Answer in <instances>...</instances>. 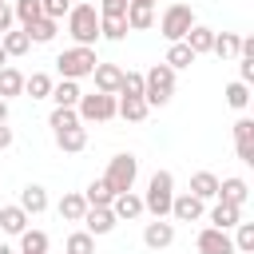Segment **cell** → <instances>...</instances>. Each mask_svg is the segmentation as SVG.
Masks as SVG:
<instances>
[{
  "mask_svg": "<svg viewBox=\"0 0 254 254\" xmlns=\"http://www.w3.org/2000/svg\"><path fill=\"white\" fill-rule=\"evenodd\" d=\"M143 198V214H155V218H167L171 214V198H175V175L171 171H155L147 179V194Z\"/></svg>",
  "mask_w": 254,
  "mask_h": 254,
  "instance_id": "1",
  "label": "cell"
},
{
  "mask_svg": "<svg viewBox=\"0 0 254 254\" xmlns=\"http://www.w3.org/2000/svg\"><path fill=\"white\" fill-rule=\"evenodd\" d=\"M67 32H71V40H75V48H95V40H99V12H95V4H71V12H67Z\"/></svg>",
  "mask_w": 254,
  "mask_h": 254,
  "instance_id": "2",
  "label": "cell"
},
{
  "mask_svg": "<svg viewBox=\"0 0 254 254\" xmlns=\"http://www.w3.org/2000/svg\"><path fill=\"white\" fill-rule=\"evenodd\" d=\"M175 95V71L167 64H155L151 71H143V99L147 107H167Z\"/></svg>",
  "mask_w": 254,
  "mask_h": 254,
  "instance_id": "3",
  "label": "cell"
},
{
  "mask_svg": "<svg viewBox=\"0 0 254 254\" xmlns=\"http://www.w3.org/2000/svg\"><path fill=\"white\" fill-rule=\"evenodd\" d=\"M194 24H198V20H194L190 4H183V0L167 4V12L159 16V32H163V40H167V44H179V40H187V32H190Z\"/></svg>",
  "mask_w": 254,
  "mask_h": 254,
  "instance_id": "4",
  "label": "cell"
},
{
  "mask_svg": "<svg viewBox=\"0 0 254 254\" xmlns=\"http://www.w3.org/2000/svg\"><path fill=\"white\" fill-rule=\"evenodd\" d=\"M95 64H99V56H95V48H67V52H60L56 56V67H60V75L64 79H83V75H91L95 71Z\"/></svg>",
  "mask_w": 254,
  "mask_h": 254,
  "instance_id": "5",
  "label": "cell"
},
{
  "mask_svg": "<svg viewBox=\"0 0 254 254\" xmlns=\"http://www.w3.org/2000/svg\"><path fill=\"white\" fill-rule=\"evenodd\" d=\"M135 179H139V159L135 155H115L111 163H107V175H103V183L111 187V194H127V190H135Z\"/></svg>",
  "mask_w": 254,
  "mask_h": 254,
  "instance_id": "6",
  "label": "cell"
},
{
  "mask_svg": "<svg viewBox=\"0 0 254 254\" xmlns=\"http://www.w3.org/2000/svg\"><path fill=\"white\" fill-rule=\"evenodd\" d=\"M75 115H79V123H107V119H115V95H103V91L79 95Z\"/></svg>",
  "mask_w": 254,
  "mask_h": 254,
  "instance_id": "7",
  "label": "cell"
},
{
  "mask_svg": "<svg viewBox=\"0 0 254 254\" xmlns=\"http://www.w3.org/2000/svg\"><path fill=\"white\" fill-rule=\"evenodd\" d=\"M202 214H206V202H198L190 190H183V194L171 198V218L175 222H198Z\"/></svg>",
  "mask_w": 254,
  "mask_h": 254,
  "instance_id": "8",
  "label": "cell"
},
{
  "mask_svg": "<svg viewBox=\"0 0 254 254\" xmlns=\"http://www.w3.org/2000/svg\"><path fill=\"white\" fill-rule=\"evenodd\" d=\"M194 246H198V254H234V242H230V230H214V226H206V230H198V238H194Z\"/></svg>",
  "mask_w": 254,
  "mask_h": 254,
  "instance_id": "9",
  "label": "cell"
},
{
  "mask_svg": "<svg viewBox=\"0 0 254 254\" xmlns=\"http://www.w3.org/2000/svg\"><path fill=\"white\" fill-rule=\"evenodd\" d=\"M79 222H83V230H87L91 238L115 230V214H111V206H87V214H83Z\"/></svg>",
  "mask_w": 254,
  "mask_h": 254,
  "instance_id": "10",
  "label": "cell"
},
{
  "mask_svg": "<svg viewBox=\"0 0 254 254\" xmlns=\"http://www.w3.org/2000/svg\"><path fill=\"white\" fill-rule=\"evenodd\" d=\"M91 79H95V91H103V95H119V79H123V67L119 64H95V71H91Z\"/></svg>",
  "mask_w": 254,
  "mask_h": 254,
  "instance_id": "11",
  "label": "cell"
},
{
  "mask_svg": "<svg viewBox=\"0 0 254 254\" xmlns=\"http://www.w3.org/2000/svg\"><path fill=\"white\" fill-rule=\"evenodd\" d=\"M143 242H147L151 250H167V246L175 242V222H167V218L147 222V226H143Z\"/></svg>",
  "mask_w": 254,
  "mask_h": 254,
  "instance_id": "12",
  "label": "cell"
},
{
  "mask_svg": "<svg viewBox=\"0 0 254 254\" xmlns=\"http://www.w3.org/2000/svg\"><path fill=\"white\" fill-rule=\"evenodd\" d=\"M250 198V183L230 175V179H218V202H230V206H242Z\"/></svg>",
  "mask_w": 254,
  "mask_h": 254,
  "instance_id": "13",
  "label": "cell"
},
{
  "mask_svg": "<svg viewBox=\"0 0 254 254\" xmlns=\"http://www.w3.org/2000/svg\"><path fill=\"white\" fill-rule=\"evenodd\" d=\"M234 147H238V159L242 163H254V119H238L234 123Z\"/></svg>",
  "mask_w": 254,
  "mask_h": 254,
  "instance_id": "14",
  "label": "cell"
},
{
  "mask_svg": "<svg viewBox=\"0 0 254 254\" xmlns=\"http://www.w3.org/2000/svg\"><path fill=\"white\" fill-rule=\"evenodd\" d=\"M190 194L198 202H214L218 198V175L214 171H194L190 175Z\"/></svg>",
  "mask_w": 254,
  "mask_h": 254,
  "instance_id": "15",
  "label": "cell"
},
{
  "mask_svg": "<svg viewBox=\"0 0 254 254\" xmlns=\"http://www.w3.org/2000/svg\"><path fill=\"white\" fill-rule=\"evenodd\" d=\"M16 206H20L28 218H32V214H44V210H48V190H44L40 183H28V187L20 190V202H16Z\"/></svg>",
  "mask_w": 254,
  "mask_h": 254,
  "instance_id": "16",
  "label": "cell"
},
{
  "mask_svg": "<svg viewBox=\"0 0 254 254\" xmlns=\"http://www.w3.org/2000/svg\"><path fill=\"white\" fill-rule=\"evenodd\" d=\"M111 214H115V222H131V218H139V214H143V198H139L135 190L115 194V198H111Z\"/></svg>",
  "mask_w": 254,
  "mask_h": 254,
  "instance_id": "17",
  "label": "cell"
},
{
  "mask_svg": "<svg viewBox=\"0 0 254 254\" xmlns=\"http://www.w3.org/2000/svg\"><path fill=\"white\" fill-rule=\"evenodd\" d=\"M206 218H210L214 230H234V226L242 222V206H230V202H218V198H214V206H210Z\"/></svg>",
  "mask_w": 254,
  "mask_h": 254,
  "instance_id": "18",
  "label": "cell"
},
{
  "mask_svg": "<svg viewBox=\"0 0 254 254\" xmlns=\"http://www.w3.org/2000/svg\"><path fill=\"white\" fill-rule=\"evenodd\" d=\"M52 135H56V147H60V151H67V155H75V151H83V147H87V127H83V123L64 127V131H52Z\"/></svg>",
  "mask_w": 254,
  "mask_h": 254,
  "instance_id": "19",
  "label": "cell"
},
{
  "mask_svg": "<svg viewBox=\"0 0 254 254\" xmlns=\"http://www.w3.org/2000/svg\"><path fill=\"white\" fill-rule=\"evenodd\" d=\"M147 111H151V107H147V99H143V95H119V99H115V115H123L127 123L147 119Z\"/></svg>",
  "mask_w": 254,
  "mask_h": 254,
  "instance_id": "20",
  "label": "cell"
},
{
  "mask_svg": "<svg viewBox=\"0 0 254 254\" xmlns=\"http://www.w3.org/2000/svg\"><path fill=\"white\" fill-rule=\"evenodd\" d=\"M194 56H206L210 48H214V28H206V24H194L190 32H187V40H183Z\"/></svg>",
  "mask_w": 254,
  "mask_h": 254,
  "instance_id": "21",
  "label": "cell"
},
{
  "mask_svg": "<svg viewBox=\"0 0 254 254\" xmlns=\"http://www.w3.org/2000/svg\"><path fill=\"white\" fill-rule=\"evenodd\" d=\"M0 48H4V56L12 60V56H28L32 40H28V32H24V28H8V32L0 36Z\"/></svg>",
  "mask_w": 254,
  "mask_h": 254,
  "instance_id": "22",
  "label": "cell"
},
{
  "mask_svg": "<svg viewBox=\"0 0 254 254\" xmlns=\"http://www.w3.org/2000/svg\"><path fill=\"white\" fill-rule=\"evenodd\" d=\"M79 95H83V91H79L75 79H60V83H52V95H48V99H52L56 107H75Z\"/></svg>",
  "mask_w": 254,
  "mask_h": 254,
  "instance_id": "23",
  "label": "cell"
},
{
  "mask_svg": "<svg viewBox=\"0 0 254 254\" xmlns=\"http://www.w3.org/2000/svg\"><path fill=\"white\" fill-rule=\"evenodd\" d=\"M56 210H60V218H64V222H79V218L87 214V202H83V194H79V190H71V194H64V198H60V206H56Z\"/></svg>",
  "mask_w": 254,
  "mask_h": 254,
  "instance_id": "24",
  "label": "cell"
},
{
  "mask_svg": "<svg viewBox=\"0 0 254 254\" xmlns=\"http://www.w3.org/2000/svg\"><path fill=\"white\" fill-rule=\"evenodd\" d=\"M0 230H4V234H16V238H20V234L28 230V214H24L20 206H0Z\"/></svg>",
  "mask_w": 254,
  "mask_h": 254,
  "instance_id": "25",
  "label": "cell"
},
{
  "mask_svg": "<svg viewBox=\"0 0 254 254\" xmlns=\"http://www.w3.org/2000/svg\"><path fill=\"white\" fill-rule=\"evenodd\" d=\"M127 28L131 32H147V28H155V8H143V4H127Z\"/></svg>",
  "mask_w": 254,
  "mask_h": 254,
  "instance_id": "26",
  "label": "cell"
},
{
  "mask_svg": "<svg viewBox=\"0 0 254 254\" xmlns=\"http://www.w3.org/2000/svg\"><path fill=\"white\" fill-rule=\"evenodd\" d=\"M238 48H242V36H234V32H214V56L218 60H238Z\"/></svg>",
  "mask_w": 254,
  "mask_h": 254,
  "instance_id": "27",
  "label": "cell"
},
{
  "mask_svg": "<svg viewBox=\"0 0 254 254\" xmlns=\"http://www.w3.org/2000/svg\"><path fill=\"white\" fill-rule=\"evenodd\" d=\"M194 60H198V56H194V52L179 40V44H171V48H167V60H163V64H167L171 71H183V67H190Z\"/></svg>",
  "mask_w": 254,
  "mask_h": 254,
  "instance_id": "28",
  "label": "cell"
},
{
  "mask_svg": "<svg viewBox=\"0 0 254 254\" xmlns=\"http://www.w3.org/2000/svg\"><path fill=\"white\" fill-rule=\"evenodd\" d=\"M20 91H24V71H16L12 64L0 67V99H12V95H20Z\"/></svg>",
  "mask_w": 254,
  "mask_h": 254,
  "instance_id": "29",
  "label": "cell"
},
{
  "mask_svg": "<svg viewBox=\"0 0 254 254\" xmlns=\"http://www.w3.org/2000/svg\"><path fill=\"white\" fill-rule=\"evenodd\" d=\"M40 16H44L40 12V0H16L12 4V20H20V28H32Z\"/></svg>",
  "mask_w": 254,
  "mask_h": 254,
  "instance_id": "30",
  "label": "cell"
},
{
  "mask_svg": "<svg viewBox=\"0 0 254 254\" xmlns=\"http://www.w3.org/2000/svg\"><path fill=\"white\" fill-rule=\"evenodd\" d=\"M131 28L123 16H99V40H123Z\"/></svg>",
  "mask_w": 254,
  "mask_h": 254,
  "instance_id": "31",
  "label": "cell"
},
{
  "mask_svg": "<svg viewBox=\"0 0 254 254\" xmlns=\"http://www.w3.org/2000/svg\"><path fill=\"white\" fill-rule=\"evenodd\" d=\"M56 28H60L56 20L40 16V20H36L32 28H24V32H28V40H32V44H52V40H56Z\"/></svg>",
  "mask_w": 254,
  "mask_h": 254,
  "instance_id": "32",
  "label": "cell"
},
{
  "mask_svg": "<svg viewBox=\"0 0 254 254\" xmlns=\"http://www.w3.org/2000/svg\"><path fill=\"white\" fill-rule=\"evenodd\" d=\"M24 91H28L32 99H48V95H52V75H44V71L24 75Z\"/></svg>",
  "mask_w": 254,
  "mask_h": 254,
  "instance_id": "33",
  "label": "cell"
},
{
  "mask_svg": "<svg viewBox=\"0 0 254 254\" xmlns=\"http://www.w3.org/2000/svg\"><path fill=\"white\" fill-rule=\"evenodd\" d=\"M111 187L103 183V179H95V183H87V190H83V202L87 206H111Z\"/></svg>",
  "mask_w": 254,
  "mask_h": 254,
  "instance_id": "34",
  "label": "cell"
},
{
  "mask_svg": "<svg viewBox=\"0 0 254 254\" xmlns=\"http://www.w3.org/2000/svg\"><path fill=\"white\" fill-rule=\"evenodd\" d=\"M16 254H48V234L44 230H24Z\"/></svg>",
  "mask_w": 254,
  "mask_h": 254,
  "instance_id": "35",
  "label": "cell"
},
{
  "mask_svg": "<svg viewBox=\"0 0 254 254\" xmlns=\"http://www.w3.org/2000/svg\"><path fill=\"white\" fill-rule=\"evenodd\" d=\"M230 242H234V254H250L254 250V222H238Z\"/></svg>",
  "mask_w": 254,
  "mask_h": 254,
  "instance_id": "36",
  "label": "cell"
},
{
  "mask_svg": "<svg viewBox=\"0 0 254 254\" xmlns=\"http://www.w3.org/2000/svg\"><path fill=\"white\" fill-rule=\"evenodd\" d=\"M64 250H67V254H95V238H91L87 230H75V234H67Z\"/></svg>",
  "mask_w": 254,
  "mask_h": 254,
  "instance_id": "37",
  "label": "cell"
},
{
  "mask_svg": "<svg viewBox=\"0 0 254 254\" xmlns=\"http://www.w3.org/2000/svg\"><path fill=\"white\" fill-rule=\"evenodd\" d=\"M75 123H79L75 107H56V111L48 115V127H52V131H64V127H75Z\"/></svg>",
  "mask_w": 254,
  "mask_h": 254,
  "instance_id": "38",
  "label": "cell"
},
{
  "mask_svg": "<svg viewBox=\"0 0 254 254\" xmlns=\"http://www.w3.org/2000/svg\"><path fill=\"white\" fill-rule=\"evenodd\" d=\"M226 103H230V107H234V111H242V107H246V103H250V87H246V83H238V79H234V83H230V87H226Z\"/></svg>",
  "mask_w": 254,
  "mask_h": 254,
  "instance_id": "39",
  "label": "cell"
},
{
  "mask_svg": "<svg viewBox=\"0 0 254 254\" xmlns=\"http://www.w3.org/2000/svg\"><path fill=\"white\" fill-rule=\"evenodd\" d=\"M40 12H44L48 20H56V24H60V20L71 12V0H40Z\"/></svg>",
  "mask_w": 254,
  "mask_h": 254,
  "instance_id": "40",
  "label": "cell"
},
{
  "mask_svg": "<svg viewBox=\"0 0 254 254\" xmlns=\"http://www.w3.org/2000/svg\"><path fill=\"white\" fill-rule=\"evenodd\" d=\"M119 95H143V71H123Z\"/></svg>",
  "mask_w": 254,
  "mask_h": 254,
  "instance_id": "41",
  "label": "cell"
},
{
  "mask_svg": "<svg viewBox=\"0 0 254 254\" xmlns=\"http://www.w3.org/2000/svg\"><path fill=\"white\" fill-rule=\"evenodd\" d=\"M127 4H131V0H99L95 12H99V16H127Z\"/></svg>",
  "mask_w": 254,
  "mask_h": 254,
  "instance_id": "42",
  "label": "cell"
},
{
  "mask_svg": "<svg viewBox=\"0 0 254 254\" xmlns=\"http://www.w3.org/2000/svg\"><path fill=\"white\" fill-rule=\"evenodd\" d=\"M238 83H254V56H238Z\"/></svg>",
  "mask_w": 254,
  "mask_h": 254,
  "instance_id": "43",
  "label": "cell"
},
{
  "mask_svg": "<svg viewBox=\"0 0 254 254\" xmlns=\"http://www.w3.org/2000/svg\"><path fill=\"white\" fill-rule=\"evenodd\" d=\"M8 28H12V4H4V0H0V36H4Z\"/></svg>",
  "mask_w": 254,
  "mask_h": 254,
  "instance_id": "44",
  "label": "cell"
},
{
  "mask_svg": "<svg viewBox=\"0 0 254 254\" xmlns=\"http://www.w3.org/2000/svg\"><path fill=\"white\" fill-rule=\"evenodd\" d=\"M8 147H12V127L0 123V151H8Z\"/></svg>",
  "mask_w": 254,
  "mask_h": 254,
  "instance_id": "45",
  "label": "cell"
},
{
  "mask_svg": "<svg viewBox=\"0 0 254 254\" xmlns=\"http://www.w3.org/2000/svg\"><path fill=\"white\" fill-rule=\"evenodd\" d=\"M0 123H8V99H0Z\"/></svg>",
  "mask_w": 254,
  "mask_h": 254,
  "instance_id": "46",
  "label": "cell"
},
{
  "mask_svg": "<svg viewBox=\"0 0 254 254\" xmlns=\"http://www.w3.org/2000/svg\"><path fill=\"white\" fill-rule=\"evenodd\" d=\"M131 4H143V8H155V0H131Z\"/></svg>",
  "mask_w": 254,
  "mask_h": 254,
  "instance_id": "47",
  "label": "cell"
},
{
  "mask_svg": "<svg viewBox=\"0 0 254 254\" xmlns=\"http://www.w3.org/2000/svg\"><path fill=\"white\" fill-rule=\"evenodd\" d=\"M0 67H8V56H4V48H0Z\"/></svg>",
  "mask_w": 254,
  "mask_h": 254,
  "instance_id": "48",
  "label": "cell"
},
{
  "mask_svg": "<svg viewBox=\"0 0 254 254\" xmlns=\"http://www.w3.org/2000/svg\"><path fill=\"white\" fill-rule=\"evenodd\" d=\"M0 254H16V250H12V246H4V242H0Z\"/></svg>",
  "mask_w": 254,
  "mask_h": 254,
  "instance_id": "49",
  "label": "cell"
},
{
  "mask_svg": "<svg viewBox=\"0 0 254 254\" xmlns=\"http://www.w3.org/2000/svg\"><path fill=\"white\" fill-rule=\"evenodd\" d=\"M4 4H8V0H4Z\"/></svg>",
  "mask_w": 254,
  "mask_h": 254,
  "instance_id": "50",
  "label": "cell"
}]
</instances>
